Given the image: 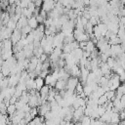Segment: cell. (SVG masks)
<instances>
[{"label":"cell","mask_w":125,"mask_h":125,"mask_svg":"<svg viewBox=\"0 0 125 125\" xmlns=\"http://www.w3.org/2000/svg\"><path fill=\"white\" fill-rule=\"evenodd\" d=\"M21 38V29H18V28L14 29L13 32H12V35H11V37H10V40L12 41L13 45L16 44L18 41H20Z\"/></svg>","instance_id":"277c9868"},{"label":"cell","mask_w":125,"mask_h":125,"mask_svg":"<svg viewBox=\"0 0 125 125\" xmlns=\"http://www.w3.org/2000/svg\"><path fill=\"white\" fill-rule=\"evenodd\" d=\"M25 87H26V91H29L31 89H35V82H34V78H28L25 81ZM36 90V89H35Z\"/></svg>","instance_id":"4fadbf2b"},{"label":"cell","mask_w":125,"mask_h":125,"mask_svg":"<svg viewBox=\"0 0 125 125\" xmlns=\"http://www.w3.org/2000/svg\"><path fill=\"white\" fill-rule=\"evenodd\" d=\"M98 27L100 28V30H101V34H102V36L104 37V33L107 31V26H106V24L105 23H103V22H99L98 24Z\"/></svg>","instance_id":"ac0fdd59"},{"label":"cell","mask_w":125,"mask_h":125,"mask_svg":"<svg viewBox=\"0 0 125 125\" xmlns=\"http://www.w3.org/2000/svg\"><path fill=\"white\" fill-rule=\"evenodd\" d=\"M1 73L3 74V76L4 77H8L9 75H10V67L5 63V62H3V64L1 65Z\"/></svg>","instance_id":"5bb4252c"},{"label":"cell","mask_w":125,"mask_h":125,"mask_svg":"<svg viewBox=\"0 0 125 125\" xmlns=\"http://www.w3.org/2000/svg\"><path fill=\"white\" fill-rule=\"evenodd\" d=\"M107 101H108L107 98H106L105 95L104 94V95H102V96H100V97L98 98V100H97V104H98V105H103V104H105Z\"/></svg>","instance_id":"603a6c76"},{"label":"cell","mask_w":125,"mask_h":125,"mask_svg":"<svg viewBox=\"0 0 125 125\" xmlns=\"http://www.w3.org/2000/svg\"><path fill=\"white\" fill-rule=\"evenodd\" d=\"M107 42H108L109 45H119V44L121 43V40H120L117 36H115V37H113V38L108 39Z\"/></svg>","instance_id":"cb8c5ba5"},{"label":"cell","mask_w":125,"mask_h":125,"mask_svg":"<svg viewBox=\"0 0 125 125\" xmlns=\"http://www.w3.org/2000/svg\"><path fill=\"white\" fill-rule=\"evenodd\" d=\"M92 92H93V89H92L89 85L85 84V85L83 86V93H84V95H85L86 97H88Z\"/></svg>","instance_id":"484cf974"},{"label":"cell","mask_w":125,"mask_h":125,"mask_svg":"<svg viewBox=\"0 0 125 125\" xmlns=\"http://www.w3.org/2000/svg\"><path fill=\"white\" fill-rule=\"evenodd\" d=\"M80 21H81V23L83 24V26H85V24L88 22V20L82 16V17H80Z\"/></svg>","instance_id":"ab89813d"},{"label":"cell","mask_w":125,"mask_h":125,"mask_svg":"<svg viewBox=\"0 0 125 125\" xmlns=\"http://www.w3.org/2000/svg\"><path fill=\"white\" fill-rule=\"evenodd\" d=\"M79 121H80L81 125H90V123H91V117L90 116H87V115H83Z\"/></svg>","instance_id":"d6986e66"},{"label":"cell","mask_w":125,"mask_h":125,"mask_svg":"<svg viewBox=\"0 0 125 125\" xmlns=\"http://www.w3.org/2000/svg\"><path fill=\"white\" fill-rule=\"evenodd\" d=\"M57 80H58V79L55 78V77L52 75V73H50V74H47V76L44 78V83H46V85H49L50 87H54Z\"/></svg>","instance_id":"5b68a950"},{"label":"cell","mask_w":125,"mask_h":125,"mask_svg":"<svg viewBox=\"0 0 125 125\" xmlns=\"http://www.w3.org/2000/svg\"><path fill=\"white\" fill-rule=\"evenodd\" d=\"M65 85H66V81L62 80V79H58L56 81V84L54 87L57 91H60V90H65Z\"/></svg>","instance_id":"ba28073f"},{"label":"cell","mask_w":125,"mask_h":125,"mask_svg":"<svg viewBox=\"0 0 125 125\" xmlns=\"http://www.w3.org/2000/svg\"><path fill=\"white\" fill-rule=\"evenodd\" d=\"M14 55H15L14 57L16 58L17 61H23V60L25 59V56H24V53H23L22 50H21V51H19V52H17V53H15Z\"/></svg>","instance_id":"7402d4cb"},{"label":"cell","mask_w":125,"mask_h":125,"mask_svg":"<svg viewBox=\"0 0 125 125\" xmlns=\"http://www.w3.org/2000/svg\"><path fill=\"white\" fill-rule=\"evenodd\" d=\"M55 1H52V0H43V3H42V10L45 11L46 13H49L51 12L54 7H55Z\"/></svg>","instance_id":"3957f363"},{"label":"cell","mask_w":125,"mask_h":125,"mask_svg":"<svg viewBox=\"0 0 125 125\" xmlns=\"http://www.w3.org/2000/svg\"><path fill=\"white\" fill-rule=\"evenodd\" d=\"M33 3H34V5H35V7L39 8L40 6H42L43 0H34V1H33Z\"/></svg>","instance_id":"f35d334b"},{"label":"cell","mask_w":125,"mask_h":125,"mask_svg":"<svg viewBox=\"0 0 125 125\" xmlns=\"http://www.w3.org/2000/svg\"><path fill=\"white\" fill-rule=\"evenodd\" d=\"M26 8H27V9H28L30 12H32V13H33V11L35 10V8H36V7H35L34 3H33L32 1H30V2L28 3V5H27V7H26Z\"/></svg>","instance_id":"d590c367"},{"label":"cell","mask_w":125,"mask_h":125,"mask_svg":"<svg viewBox=\"0 0 125 125\" xmlns=\"http://www.w3.org/2000/svg\"><path fill=\"white\" fill-rule=\"evenodd\" d=\"M120 121L119 119V114L118 112H112L110 115V124H118Z\"/></svg>","instance_id":"9a60e30c"},{"label":"cell","mask_w":125,"mask_h":125,"mask_svg":"<svg viewBox=\"0 0 125 125\" xmlns=\"http://www.w3.org/2000/svg\"><path fill=\"white\" fill-rule=\"evenodd\" d=\"M79 82L78 78L77 77H70L66 80V85H65V90H68L72 93H74V89H75V86L77 85V83Z\"/></svg>","instance_id":"6da1fadb"},{"label":"cell","mask_w":125,"mask_h":125,"mask_svg":"<svg viewBox=\"0 0 125 125\" xmlns=\"http://www.w3.org/2000/svg\"><path fill=\"white\" fill-rule=\"evenodd\" d=\"M13 47V43L10 39H5L3 40V44H2V48L4 50H11Z\"/></svg>","instance_id":"2e32d148"},{"label":"cell","mask_w":125,"mask_h":125,"mask_svg":"<svg viewBox=\"0 0 125 125\" xmlns=\"http://www.w3.org/2000/svg\"><path fill=\"white\" fill-rule=\"evenodd\" d=\"M99 67H100V69H101V71L103 72L104 75L111 73V68L108 66V64L106 62H100L99 63Z\"/></svg>","instance_id":"8992f818"},{"label":"cell","mask_w":125,"mask_h":125,"mask_svg":"<svg viewBox=\"0 0 125 125\" xmlns=\"http://www.w3.org/2000/svg\"><path fill=\"white\" fill-rule=\"evenodd\" d=\"M21 15H22V16H24L25 18L29 19V18H31V17H32V12H30V11H29L27 8H22Z\"/></svg>","instance_id":"f1b7e54d"},{"label":"cell","mask_w":125,"mask_h":125,"mask_svg":"<svg viewBox=\"0 0 125 125\" xmlns=\"http://www.w3.org/2000/svg\"><path fill=\"white\" fill-rule=\"evenodd\" d=\"M94 49H95V44H94L91 40H88V41L86 42V46H85V48H84L83 51H88V52L91 53Z\"/></svg>","instance_id":"e0dca14e"},{"label":"cell","mask_w":125,"mask_h":125,"mask_svg":"<svg viewBox=\"0 0 125 125\" xmlns=\"http://www.w3.org/2000/svg\"><path fill=\"white\" fill-rule=\"evenodd\" d=\"M105 62L108 64V66H109L110 68H112V67L114 66V64H115V59L112 58V57H108Z\"/></svg>","instance_id":"1f68e13d"},{"label":"cell","mask_w":125,"mask_h":125,"mask_svg":"<svg viewBox=\"0 0 125 125\" xmlns=\"http://www.w3.org/2000/svg\"><path fill=\"white\" fill-rule=\"evenodd\" d=\"M27 24L32 28V29H35L37 26H38V22H37V21H36V19H35V17L34 16H32L31 18H29V19H27Z\"/></svg>","instance_id":"7c38bea8"},{"label":"cell","mask_w":125,"mask_h":125,"mask_svg":"<svg viewBox=\"0 0 125 125\" xmlns=\"http://www.w3.org/2000/svg\"><path fill=\"white\" fill-rule=\"evenodd\" d=\"M93 34H94V36H95L97 39H99L100 37H102L101 30H100V28L98 27V25H94V26H93Z\"/></svg>","instance_id":"d4e9b609"},{"label":"cell","mask_w":125,"mask_h":125,"mask_svg":"<svg viewBox=\"0 0 125 125\" xmlns=\"http://www.w3.org/2000/svg\"><path fill=\"white\" fill-rule=\"evenodd\" d=\"M31 30H32V28H31L28 24H26V25H24L23 27H21V32L22 34H28Z\"/></svg>","instance_id":"4dcf8cb0"},{"label":"cell","mask_w":125,"mask_h":125,"mask_svg":"<svg viewBox=\"0 0 125 125\" xmlns=\"http://www.w3.org/2000/svg\"><path fill=\"white\" fill-rule=\"evenodd\" d=\"M109 3V5L111 6V8H120V7H123V5L120 3V1L119 0H109L108 1Z\"/></svg>","instance_id":"44dd1931"},{"label":"cell","mask_w":125,"mask_h":125,"mask_svg":"<svg viewBox=\"0 0 125 125\" xmlns=\"http://www.w3.org/2000/svg\"><path fill=\"white\" fill-rule=\"evenodd\" d=\"M35 82V89L36 91H39L41 89V87L44 85V78H41L40 76H36L34 79Z\"/></svg>","instance_id":"30bf717a"},{"label":"cell","mask_w":125,"mask_h":125,"mask_svg":"<svg viewBox=\"0 0 125 125\" xmlns=\"http://www.w3.org/2000/svg\"><path fill=\"white\" fill-rule=\"evenodd\" d=\"M125 94V85L124 84H120L117 88H116V93H115V97L120 99V97L122 95Z\"/></svg>","instance_id":"8fae6325"},{"label":"cell","mask_w":125,"mask_h":125,"mask_svg":"<svg viewBox=\"0 0 125 125\" xmlns=\"http://www.w3.org/2000/svg\"><path fill=\"white\" fill-rule=\"evenodd\" d=\"M35 19H36V21H37V22H38V23H43V22H44V21H45V20H44V19H43L39 14H38L37 16H35Z\"/></svg>","instance_id":"74e56055"},{"label":"cell","mask_w":125,"mask_h":125,"mask_svg":"<svg viewBox=\"0 0 125 125\" xmlns=\"http://www.w3.org/2000/svg\"><path fill=\"white\" fill-rule=\"evenodd\" d=\"M38 60L40 61V62H45V61H47L48 60V55L47 54H45V53H43V54H41L40 56H39V58H38Z\"/></svg>","instance_id":"8d00e7d4"},{"label":"cell","mask_w":125,"mask_h":125,"mask_svg":"<svg viewBox=\"0 0 125 125\" xmlns=\"http://www.w3.org/2000/svg\"><path fill=\"white\" fill-rule=\"evenodd\" d=\"M6 27H8V28L14 30V29L17 28V22H15L14 21H12V20L10 19V21H9L7 22V24H6Z\"/></svg>","instance_id":"f546056e"},{"label":"cell","mask_w":125,"mask_h":125,"mask_svg":"<svg viewBox=\"0 0 125 125\" xmlns=\"http://www.w3.org/2000/svg\"><path fill=\"white\" fill-rule=\"evenodd\" d=\"M2 44H3V41H2V40H1V39H0V48H1V47H2Z\"/></svg>","instance_id":"b9f144b4"},{"label":"cell","mask_w":125,"mask_h":125,"mask_svg":"<svg viewBox=\"0 0 125 125\" xmlns=\"http://www.w3.org/2000/svg\"><path fill=\"white\" fill-rule=\"evenodd\" d=\"M69 75H71L72 77H79L80 76V67L77 64H74L69 69Z\"/></svg>","instance_id":"52a82bcc"},{"label":"cell","mask_w":125,"mask_h":125,"mask_svg":"<svg viewBox=\"0 0 125 125\" xmlns=\"http://www.w3.org/2000/svg\"><path fill=\"white\" fill-rule=\"evenodd\" d=\"M14 104H15V106H16V109H17V110H20V109L22 107L23 103H21L20 100H18V101H17V102H16Z\"/></svg>","instance_id":"e575fe53"},{"label":"cell","mask_w":125,"mask_h":125,"mask_svg":"<svg viewBox=\"0 0 125 125\" xmlns=\"http://www.w3.org/2000/svg\"><path fill=\"white\" fill-rule=\"evenodd\" d=\"M30 1L31 0H20V7L21 8H26Z\"/></svg>","instance_id":"d6a6232c"},{"label":"cell","mask_w":125,"mask_h":125,"mask_svg":"<svg viewBox=\"0 0 125 125\" xmlns=\"http://www.w3.org/2000/svg\"><path fill=\"white\" fill-rule=\"evenodd\" d=\"M8 86H9V84H8V77H4L0 81V90L5 89V88H8Z\"/></svg>","instance_id":"83f0119b"},{"label":"cell","mask_w":125,"mask_h":125,"mask_svg":"<svg viewBox=\"0 0 125 125\" xmlns=\"http://www.w3.org/2000/svg\"><path fill=\"white\" fill-rule=\"evenodd\" d=\"M84 108L85 107H82V106H79L77 108H75L72 112V118H73V122H76V121H79L81 119V117L84 115Z\"/></svg>","instance_id":"7a4b0ae2"},{"label":"cell","mask_w":125,"mask_h":125,"mask_svg":"<svg viewBox=\"0 0 125 125\" xmlns=\"http://www.w3.org/2000/svg\"><path fill=\"white\" fill-rule=\"evenodd\" d=\"M74 125H81V123H80V121H76V122H74Z\"/></svg>","instance_id":"60d3db41"},{"label":"cell","mask_w":125,"mask_h":125,"mask_svg":"<svg viewBox=\"0 0 125 125\" xmlns=\"http://www.w3.org/2000/svg\"><path fill=\"white\" fill-rule=\"evenodd\" d=\"M16 106H15V104H10L8 106H7V108H6V111H7V114L8 115H13L15 112H16Z\"/></svg>","instance_id":"ffe728a7"},{"label":"cell","mask_w":125,"mask_h":125,"mask_svg":"<svg viewBox=\"0 0 125 125\" xmlns=\"http://www.w3.org/2000/svg\"><path fill=\"white\" fill-rule=\"evenodd\" d=\"M104 95H105V97L107 98L108 101H112L113 98H114V96H115V91L108 90V91H106V92L104 93Z\"/></svg>","instance_id":"4316f807"},{"label":"cell","mask_w":125,"mask_h":125,"mask_svg":"<svg viewBox=\"0 0 125 125\" xmlns=\"http://www.w3.org/2000/svg\"><path fill=\"white\" fill-rule=\"evenodd\" d=\"M52 22H53V19H51V18L46 19V20L44 21V26H45V28H48V27L52 24Z\"/></svg>","instance_id":"836d02e7"},{"label":"cell","mask_w":125,"mask_h":125,"mask_svg":"<svg viewBox=\"0 0 125 125\" xmlns=\"http://www.w3.org/2000/svg\"><path fill=\"white\" fill-rule=\"evenodd\" d=\"M27 24V18H25L24 16H21V18L19 19V21H17V28L21 29V27H23L24 25Z\"/></svg>","instance_id":"9c48e42d"}]
</instances>
